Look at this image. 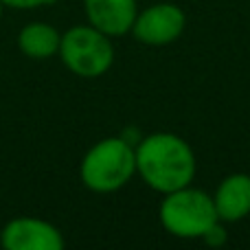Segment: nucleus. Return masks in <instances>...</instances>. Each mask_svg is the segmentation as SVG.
I'll use <instances>...</instances> for the list:
<instances>
[{
  "label": "nucleus",
  "mask_w": 250,
  "mask_h": 250,
  "mask_svg": "<svg viewBox=\"0 0 250 250\" xmlns=\"http://www.w3.org/2000/svg\"><path fill=\"white\" fill-rule=\"evenodd\" d=\"M136 173L149 189L171 193L189 187L198 171L195 154L182 136L171 132H154L134 145Z\"/></svg>",
  "instance_id": "nucleus-1"
},
{
  "label": "nucleus",
  "mask_w": 250,
  "mask_h": 250,
  "mask_svg": "<svg viewBox=\"0 0 250 250\" xmlns=\"http://www.w3.org/2000/svg\"><path fill=\"white\" fill-rule=\"evenodd\" d=\"M136 173L134 145L123 136H108L95 143L79 165L83 187L95 193H114Z\"/></svg>",
  "instance_id": "nucleus-2"
},
{
  "label": "nucleus",
  "mask_w": 250,
  "mask_h": 250,
  "mask_svg": "<svg viewBox=\"0 0 250 250\" xmlns=\"http://www.w3.org/2000/svg\"><path fill=\"white\" fill-rule=\"evenodd\" d=\"M158 220L167 233L180 239H202L215 222H220L213 195L202 189L182 187L165 193L158 208Z\"/></svg>",
  "instance_id": "nucleus-3"
},
{
  "label": "nucleus",
  "mask_w": 250,
  "mask_h": 250,
  "mask_svg": "<svg viewBox=\"0 0 250 250\" xmlns=\"http://www.w3.org/2000/svg\"><path fill=\"white\" fill-rule=\"evenodd\" d=\"M60 60L73 75L83 79H97L114 64L112 38L92 24H77L62 33Z\"/></svg>",
  "instance_id": "nucleus-4"
},
{
  "label": "nucleus",
  "mask_w": 250,
  "mask_h": 250,
  "mask_svg": "<svg viewBox=\"0 0 250 250\" xmlns=\"http://www.w3.org/2000/svg\"><path fill=\"white\" fill-rule=\"evenodd\" d=\"M187 26V16L173 2H156L145 11L136 13L132 35L147 46H167L173 44Z\"/></svg>",
  "instance_id": "nucleus-5"
},
{
  "label": "nucleus",
  "mask_w": 250,
  "mask_h": 250,
  "mask_svg": "<svg viewBox=\"0 0 250 250\" xmlns=\"http://www.w3.org/2000/svg\"><path fill=\"white\" fill-rule=\"evenodd\" d=\"M0 244L7 250H62L64 235L51 222L22 215L4 224Z\"/></svg>",
  "instance_id": "nucleus-6"
},
{
  "label": "nucleus",
  "mask_w": 250,
  "mask_h": 250,
  "mask_svg": "<svg viewBox=\"0 0 250 250\" xmlns=\"http://www.w3.org/2000/svg\"><path fill=\"white\" fill-rule=\"evenodd\" d=\"M88 24L104 31L110 38H119L132 31L136 20V0H83Z\"/></svg>",
  "instance_id": "nucleus-7"
},
{
  "label": "nucleus",
  "mask_w": 250,
  "mask_h": 250,
  "mask_svg": "<svg viewBox=\"0 0 250 250\" xmlns=\"http://www.w3.org/2000/svg\"><path fill=\"white\" fill-rule=\"evenodd\" d=\"M213 204L220 222H242L250 215V176L230 173L217 185L213 193Z\"/></svg>",
  "instance_id": "nucleus-8"
},
{
  "label": "nucleus",
  "mask_w": 250,
  "mask_h": 250,
  "mask_svg": "<svg viewBox=\"0 0 250 250\" xmlns=\"http://www.w3.org/2000/svg\"><path fill=\"white\" fill-rule=\"evenodd\" d=\"M62 33L46 22H31L18 35V48L31 60H48L60 53Z\"/></svg>",
  "instance_id": "nucleus-9"
},
{
  "label": "nucleus",
  "mask_w": 250,
  "mask_h": 250,
  "mask_svg": "<svg viewBox=\"0 0 250 250\" xmlns=\"http://www.w3.org/2000/svg\"><path fill=\"white\" fill-rule=\"evenodd\" d=\"M222 224H224V222H215V224L204 233L202 239L208 244V246H224L226 244V229Z\"/></svg>",
  "instance_id": "nucleus-10"
},
{
  "label": "nucleus",
  "mask_w": 250,
  "mask_h": 250,
  "mask_svg": "<svg viewBox=\"0 0 250 250\" xmlns=\"http://www.w3.org/2000/svg\"><path fill=\"white\" fill-rule=\"evenodd\" d=\"M0 2L11 9H38L46 7V4H55L57 0H0Z\"/></svg>",
  "instance_id": "nucleus-11"
},
{
  "label": "nucleus",
  "mask_w": 250,
  "mask_h": 250,
  "mask_svg": "<svg viewBox=\"0 0 250 250\" xmlns=\"http://www.w3.org/2000/svg\"><path fill=\"white\" fill-rule=\"evenodd\" d=\"M2 7H4V4H2V2H0V18H2Z\"/></svg>",
  "instance_id": "nucleus-12"
}]
</instances>
